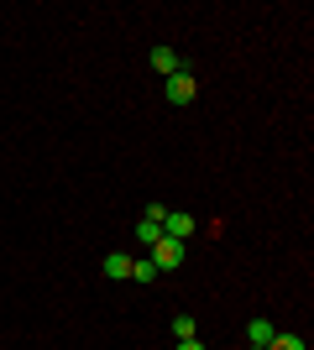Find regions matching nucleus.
Here are the masks:
<instances>
[{
	"label": "nucleus",
	"mask_w": 314,
	"mask_h": 350,
	"mask_svg": "<svg viewBox=\"0 0 314 350\" xmlns=\"http://www.w3.org/2000/svg\"><path fill=\"white\" fill-rule=\"evenodd\" d=\"M168 100H173V105H194L199 100V79L189 68H179L173 79H168Z\"/></svg>",
	"instance_id": "f257e3e1"
},
{
	"label": "nucleus",
	"mask_w": 314,
	"mask_h": 350,
	"mask_svg": "<svg viewBox=\"0 0 314 350\" xmlns=\"http://www.w3.org/2000/svg\"><path fill=\"white\" fill-rule=\"evenodd\" d=\"M147 262L157 267V272H173V267L183 262V241H168V235H163V241L152 246V256H147Z\"/></svg>",
	"instance_id": "f03ea898"
},
{
	"label": "nucleus",
	"mask_w": 314,
	"mask_h": 350,
	"mask_svg": "<svg viewBox=\"0 0 314 350\" xmlns=\"http://www.w3.org/2000/svg\"><path fill=\"white\" fill-rule=\"evenodd\" d=\"M194 230H199L194 215H183V209H168V215H163V235H168V241H189Z\"/></svg>",
	"instance_id": "7ed1b4c3"
},
{
	"label": "nucleus",
	"mask_w": 314,
	"mask_h": 350,
	"mask_svg": "<svg viewBox=\"0 0 314 350\" xmlns=\"http://www.w3.org/2000/svg\"><path fill=\"white\" fill-rule=\"evenodd\" d=\"M131 267H136V256H131V251H110V256H105V278L126 282V278H131Z\"/></svg>",
	"instance_id": "20e7f679"
},
{
	"label": "nucleus",
	"mask_w": 314,
	"mask_h": 350,
	"mask_svg": "<svg viewBox=\"0 0 314 350\" xmlns=\"http://www.w3.org/2000/svg\"><path fill=\"white\" fill-rule=\"evenodd\" d=\"M272 335H278V329H272V319H252V324H246V340H252V350H267Z\"/></svg>",
	"instance_id": "39448f33"
},
{
	"label": "nucleus",
	"mask_w": 314,
	"mask_h": 350,
	"mask_svg": "<svg viewBox=\"0 0 314 350\" xmlns=\"http://www.w3.org/2000/svg\"><path fill=\"white\" fill-rule=\"evenodd\" d=\"M152 68L163 73V79H173L183 63H179V53H173V47H152Z\"/></svg>",
	"instance_id": "423d86ee"
},
{
	"label": "nucleus",
	"mask_w": 314,
	"mask_h": 350,
	"mask_svg": "<svg viewBox=\"0 0 314 350\" xmlns=\"http://www.w3.org/2000/svg\"><path fill=\"white\" fill-rule=\"evenodd\" d=\"M136 235H142L147 246H157V241H163V225H157V219H142V225H136Z\"/></svg>",
	"instance_id": "0eeeda50"
},
{
	"label": "nucleus",
	"mask_w": 314,
	"mask_h": 350,
	"mask_svg": "<svg viewBox=\"0 0 314 350\" xmlns=\"http://www.w3.org/2000/svg\"><path fill=\"white\" fill-rule=\"evenodd\" d=\"M173 340H199V335H194V319H189V314H179V319H173Z\"/></svg>",
	"instance_id": "6e6552de"
},
{
	"label": "nucleus",
	"mask_w": 314,
	"mask_h": 350,
	"mask_svg": "<svg viewBox=\"0 0 314 350\" xmlns=\"http://www.w3.org/2000/svg\"><path fill=\"white\" fill-rule=\"evenodd\" d=\"M267 350H304V340H299V335H272Z\"/></svg>",
	"instance_id": "1a4fd4ad"
},
{
	"label": "nucleus",
	"mask_w": 314,
	"mask_h": 350,
	"mask_svg": "<svg viewBox=\"0 0 314 350\" xmlns=\"http://www.w3.org/2000/svg\"><path fill=\"white\" fill-rule=\"evenodd\" d=\"M131 278H136V282H152V278H157V267H152V262H142V256H136V267H131Z\"/></svg>",
	"instance_id": "9d476101"
},
{
	"label": "nucleus",
	"mask_w": 314,
	"mask_h": 350,
	"mask_svg": "<svg viewBox=\"0 0 314 350\" xmlns=\"http://www.w3.org/2000/svg\"><path fill=\"white\" fill-rule=\"evenodd\" d=\"M179 350H205V345H199V340H179Z\"/></svg>",
	"instance_id": "9b49d317"
}]
</instances>
